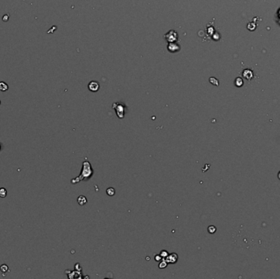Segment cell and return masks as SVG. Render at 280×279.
I'll list each match as a JSON object with an SVG mask.
<instances>
[{"instance_id":"obj_8","label":"cell","mask_w":280,"mask_h":279,"mask_svg":"<svg viewBox=\"0 0 280 279\" xmlns=\"http://www.w3.org/2000/svg\"><path fill=\"white\" fill-rule=\"evenodd\" d=\"M207 230H208V232H209V233H211V234H213V233H215V231H216V228H215V226H213V225H210V226L208 227Z\"/></svg>"},{"instance_id":"obj_5","label":"cell","mask_w":280,"mask_h":279,"mask_svg":"<svg viewBox=\"0 0 280 279\" xmlns=\"http://www.w3.org/2000/svg\"><path fill=\"white\" fill-rule=\"evenodd\" d=\"M77 202L80 205H85L87 203V199H86V197H84V196H80V197H78Z\"/></svg>"},{"instance_id":"obj_13","label":"cell","mask_w":280,"mask_h":279,"mask_svg":"<svg viewBox=\"0 0 280 279\" xmlns=\"http://www.w3.org/2000/svg\"><path fill=\"white\" fill-rule=\"evenodd\" d=\"M161 256L162 257L163 259H165L168 256V252L166 251H161V252L160 253Z\"/></svg>"},{"instance_id":"obj_3","label":"cell","mask_w":280,"mask_h":279,"mask_svg":"<svg viewBox=\"0 0 280 279\" xmlns=\"http://www.w3.org/2000/svg\"><path fill=\"white\" fill-rule=\"evenodd\" d=\"M89 89L92 92H96L99 89V84L97 81H91L89 85Z\"/></svg>"},{"instance_id":"obj_7","label":"cell","mask_w":280,"mask_h":279,"mask_svg":"<svg viewBox=\"0 0 280 279\" xmlns=\"http://www.w3.org/2000/svg\"><path fill=\"white\" fill-rule=\"evenodd\" d=\"M7 196V190L5 188H0V197H5Z\"/></svg>"},{"instance_id":"obj_4","label":"cell","mask_w":280,"mask_h":279,"mask_svg":"<svg viewBox=\"0 0 280 279\" xmlns=\"http://www.w3.org/2000/svg\"><path fill=\"white\" fill-rule=\"evenodd\" d=\"M243 77L250 80L253 77V73L251 70H245L243 71Z\"/></svg>"},{"instance_id":"obj_11","label":"cell","mask_w":280,"mask_h":279,"mask_svg":"<svg viewBox=\"0 0 280 279\" xmlns=\"http://www.w3.org/2000/svg\"><path fill=\"white\" fill-rule=\"evenodd\" d=\"M167 266V262L166 260H162V261H160V264H159V268L160 269H165V267Z\"/></svg>"},{"instance_id":"obj_12","label":"cell","mask_w":280,"mask_h":279,"mask_svg":"<svg viewBox=\"0 0 280 279\" xmlns=\"http://www.w3.org/2000/svg\"><path fill=\"white\" fill-rule=\"evenodd\" d=\"M107 193L109 196H113V195H115V189L112 188V187H109L108 190H107Z\"/></svg>"},{"instance_id":"obj_9","label":"cell","mask_w":280,"mask_h":279,"mask_svg":"<svg viewBox=\"0 0 280 279\" xmlns=\"http://www.w3.org/2000/svg\"><path fill=\"white\" fill-rule=\"evenodd\" d=\"M0 271L2 272V273H6V272L8 271V266L7 264H3V265H1L0 267Z\"/></svg>"},{"instance_id":"obj_10","label":"cell","mask_w":280,"mask_h":279,"mask_svg":"<svg viewBox=\"0 0 280 279\" xmlns=\"http://www.w3.org/2000/svg\"><path fill=\"white\" fill-rule=\"evenodd\" d=\"M235 85H236V86H238V87H241V86L243 85V80H242L241 78H238V79H236Z\"/></svg>"},{"instance_id":"obj_17","label":"cell","mask_w":280,"mask_h":279,"mask_svg":"<svg viewBox=\"0 0 280 279\" xmlns=\"http://www.w3.org/2000/svg\"><path fill=\"white\" fill-rule=\"evenodd\" d=\"M0 104H1V102H0Z\"/></svg>"},{"instance_id":"obj_1","label":"cell","mask_w":280,"mask_h":279,"mask_svg":"<svg viewBox=\"0 0 280 279\" xmlns=\"http://www.w3.org/2000/svg\"><path fill=\"white\" fill-rule=\"evenodd\" d=\"M93 175V170L91 168L89 162V161H85L83 163V169L82 172L80 173V177L76 178L75 179H72L71 183H76L80 182L84 179H89Z\"/></svg>"},{"instance_id":"obj_14","label":"cell","mask_w":280,"mask_h":279,"mask_svg":"<svg viewBox=\"0 0 280 279\" xmlns=\"http://www.w3.org/2000/svg\"><path fill=\"white\" fill-rule=\"evenodd\" d=\"M162 259V257L161 256V254H157L155 256V260L156 261H161Z\"/></svg>"},{"instance_id":"obj_15","label":"cell","mask_w":280,"mask_h":279,"mask_svg":"<svg viewBox=\"0 0 280 279\" xmlns=\"http://www.w3.org/2000/svg\"><path fill=\"white\" fill-rule=\"evenodd\" d=\"M8 16H7V17H6V16H4V17H3V21H8Z\"/></svg>"},{"instance_id":"obj_2","label":"cell","mask_w":280,"mask_h":279,"mask_svg":"<svg viewBox=\"0 0 280 279\" xmlns=\"http://www.w3.org/2000/svg\"><path fill=\"white\" fill-rule=\"evenodd\" d=\"M178 259V255L175 253H172V254H168V256L165 258V260L167 263H170V264H175L177 262Z\"/></svg>"},{"instance_id":"obj_16","label":"cell","mask_w":280,"mask_h":279,"mask_svg":"<svg viewBox=\"0 0 280 279\" xmlns=\"http://www.w3.org/2000/svg\"><path fill=\"white\" fill-rule=\"evenodd\" d=\"M278 179H280V171L278 172Z\"/></svg>"},{"instance_id":"obj_6","label":"cell","mask_w":280,"mask_h":279,"mask_svg":"<svg viewBox=\"0 0 280 279\" xmlns=\"http://www.w3.org/2000/svg\"><path fill=\"white\" fill-rule=\"evenodd\" d=\"M8 89V85L4 82H0V90L1 91H7Z\"/></svg>"}]
</instances>
